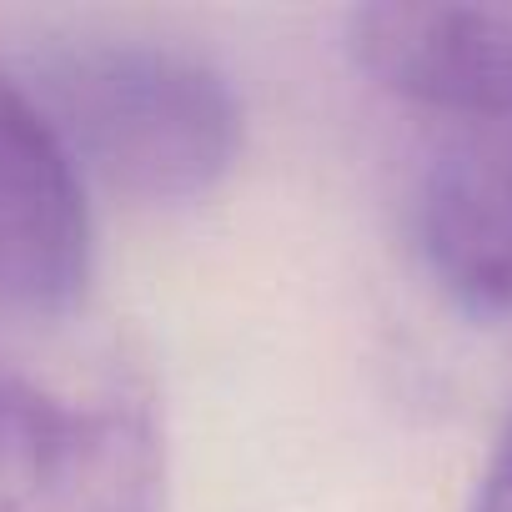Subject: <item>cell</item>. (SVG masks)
Masks as SVG:
<instances>
[{
    "label": "cell",
    "mask_w": 512,
    "mask_h": 512,
    "mask_svg": "<svg viewBox=\"0 0 512 512\" xmlns=\"http://www.w3.org/2000/svg\"><path fill=\"white\" fill-rule=\"evenodd\" d=\"M36 101L76 166L151 206L206 196L241 146V106L226 76L166 41H71L41 61Z\"/></svg>",
    "instance_id": "6da1fadb"
},
{
    "label": "cell",
    "mask_w": 512,
    "mask_h": 512,
    "mask_svg": "<svg viewBox=\"0 0 512 512\" xmlns=\"http://www.w3.org/2000/svg\"><path fill=\"white\" fill-rule=\"evenodd\" d=\"M0 512H166L141 402H71L0 367Z\"/></svg>",
    "instance_id": "7a4b0ae2"
},
{
    "label": "cell",
    "mask_w": 512,
    "mask_h": 512,
    "mask_svg": "<svg viewBox=\"0 0 512 512\" xmlns=\"http://www.w3.org/2000/svg\"><path fill=\"white\" fill-rule=\"evenodd\" d=\"M91 282V211L56 121L0 66V307L66 312Z\"/></svg>",
    "instance_id": "3957f363"
},
{
    "label": "cell",
    "mask_w": 512,
    "mask_h": 512,
    "mask_svg": "<svg viewBox=\"0 0 512 512\" xmlns=\"http://www.w3.org/2000/svg\"><path fill=\"white\" fill-rule=\"evenodd\" d=\"M347 46L412 106L447 121H512V6H362Z\"/></svg>",
    "instance_id": "277c9868"
},
{
    "label": "cell",
    "mask_w": 512,
    "mask_h": 512,
    "mask_svg": "<svg viewBox=\"0 0 512 512\" xmlns=\"http://www.w3.org/2000/svg\"><path fill=\"white\" fill-rule=\"evenodd\" d=\"M417 236L467 312H512V121H452L422 171Z\"/></svg>",
    "instance_id": "5b68a950"
},
{
    "label": "cell",
    "mask_w": 512,
    "mask_h": 512,
    "mask_svg": "<svg viewBox=\"0 0 512 512\" xmlns=\"http://www.w3.org/2000/svg\"><path fill=\"white\" fill-rule=\"evenodd\" d=\"M472 512H512V422L502 427V437L492 447V462L482 472V487H477Z\"/></svg>",
    "instance_id": "8992f818"
}]
</instances>
